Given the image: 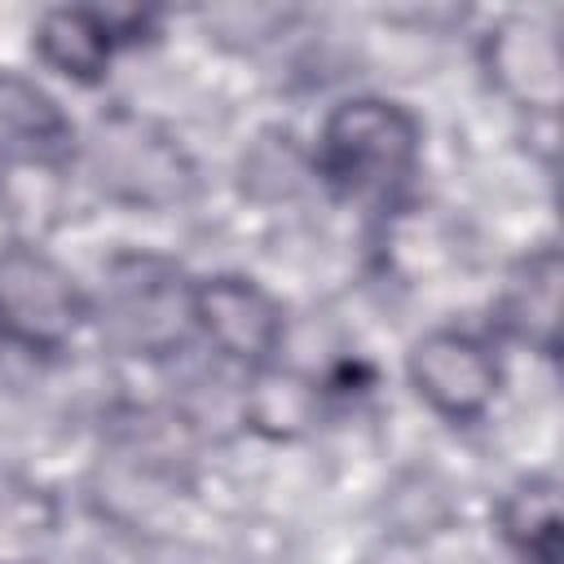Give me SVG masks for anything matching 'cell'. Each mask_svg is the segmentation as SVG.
<instances>
[{"label":"cell","instance_id":"6da1fadb","mask_svg":"<svg viewBox=\"0 0 564 564\" xmlns=\"http://www.w3.org/2000/svg\"><path fill=\"white\" fill-rule=\"evenodd\" d=\"M419 119L392 97H348L326 110L317 132V176L344 203L392 212L419 172Z\"/></svg>","mask_w":564,"mask_h":564},{"label":"cell","instance_id":"7a4b0ae2","mask_svg":"<svg viewBox=\"0 0 564 564\" xmlns=\"http://www.w3.org/2000/svg\"><path fill=\"white\" fill-rule=\"evenodd\" d=\"M194 282L172 256L159 251H119L101 269V286L93 300V326L101 330L106 348L163 361L181 352L194 330Z\"/></svg>","mask_w":564,"mask_h":564},{"label":"cell","instance_id":"3957f363","mask_svg":"<svg viewBox=\"0 0 564 564\" xmlns=\"http://www.w3.org/2000/svg\"><path fill=\"white\" fill-rule=\"evenodd\" d=\"M93 322L88 291L35 242L0 247V339L31 352H62Z\"/></svg>","mask_w":564,"mask_h":564},{"label":"cell","instance_id":"277c9868","mask_svg":"<svg viewBox=\"0 0 564 564\" xmlns=\"http://www.w3.org/2000/svg\"><path fill=\"white\" fill-rule=\"evenodd\" d=\"M88 163L97 185L128 207H172L194 189V163L176 137L132 110L97 119L88 137Z\"/></svg>","mask_w":564,"mask_h":564},{"label":"cell","instance_id":"5b68a950","mask_svg":"<svg viewBox=\"0 0 564 564\" xmlns=\"http://www.w3.org/2000/svg\"><path fill=\"white\" fill-rule=\"evenodd\" d=\"M405 379L436 419L467 427L494 410L502 392V361L489 339L458 326H436L410 344Z\"/></svg>","mask_w":564,"mask_h":564},{"label":"cell","instance_id":"8992f818","mask_svg":"<svg viewBox=\"0 0 564 564\" xmlns=\"http://www.w3.org/2000/svg\"><path fill=\"white\" fill-rule=\"evenodd\" d=\"M159 13L150 9H93V4H53L35 18V57L79 84V88H93L110 75V62L150 40Z\"/></svg>","mask_w":564,"mask_h":564},{"label":"cell","instance_id":"52a82bcc","mask_svg":"<svg viewBox=\"0 0 564 564\" xmlns=\"http://www.w3.org/2000/svg\"><path fill=\"white\" fill-rule=\"evenodd\" d=\"M194 330L234 366L264 370L286 339L282 304L242 273H216L194 282Z\"/></svg>","mask_w":564,"mask_h":564},{"label":"cell","instance_id":"ba28073f","mask_svg":"<svg viewBox=\"0 0 564 564\" xmlns=\"http://www.w3.org/2000/svg\"><path fill=\"white\" fill-rule=\"evenodd\" d=\"M480 66L489 84L529 115H555L564 93V62L555 26L533 13H507L480 40Z\"/></svg>","mask_w":564,"mask_h":564},{"label":"cell","instance_id":"9c48e42d","mask_svg":"<svg viewBox=\"0 0 564 564\" xmlns=\"http://www.w3.org/2000/svg\"><path fill=\"white\" fill-rule=\"evenodd\" d=\"M0 150L31 167H66L79 154L70 115L22 70H0Z\"/></svg>","mask_w":564,"mask_h":564},{"label":"cell","instance_id":"30bf717a","mask_svg":"<svg viewBox=\"0 0 564 564\" xmlns=\"http://www.w3.org/2000/svg\"><path fill=\"white\" fill-rule=\"evenodd\" d=\"M560 251L542 242L538 251L520 256L498 291L494 322L507 339L524 344L529 352L555 361L560 357Z\"/></svg>","mask_w":564,"mask_h":564},{"label":"cell","instance_id":"8fae6325","mask_svg":"<svg viewBox=\"0 0 564 564\" xmlns=\"http://www.w3.org/2000/svg\"><path fill=\"white\" fill-rule=\"evenodd\" d=\"M494 524L502 546L520 560V564H560V480L546 471L520 476L516 485L502 489L498 507H494Z\"/></svg>","mask_w":564,"mask_h":564},{"label":"cell","instance_id":"7c38bea8","mask_svg":"<svg viewBox=\"0 0 564 564\" xmlns=\"http://www.w3.org/2000/svg\"><path fill=\"white\" fill-rule=\"evenodd\" d=\"M57 533V494L26 471L0 467V564H48Z\"/></svg>","mask_w":564,"mask_h":564},{"label":"cell","instance_id":"4fadbf2b","mask_svg":"<svg viewBox=\"0 0 564 564\" xmlns=\"http://www.w3.org/2000/svg\"><path fill=\"white\" fill-rule=\"evenodd\" d=\"M256 375V388L247 392V423L269 432V436H295L313 423V410H317V388L291 370H278L264 366V370H251Z\"/></svg>","mask_w":564,"mask_h":564}]
</instances>
